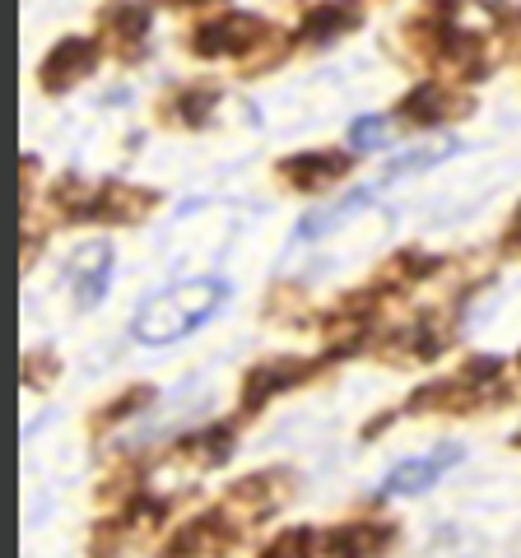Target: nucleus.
<instances>
[{"instance_id": "29", "label": "nucleus", "mask_w": 521, "mask_h": 558, "mask_svg": "<svg viewBox=\"0 0 521 558\" xmlns=\"http://www.w3.org/2000/svg\"><path fill=\"white\" fill-rule=\"evenodd\" d=\"M33 182H38V154H24V205H28V196H33Z\"/></svg>"}, {"instance_id": "5", "label": "nucleus", "mask_w": 521, "mask_h": 558, "mask_svg": "<svg viewBox=\"0 0 521 558\" xmlns=\"http://www.w3.org/2000/svg\"><path fill=\"white\" fill-rule=\"evenodd\" d=\"M98 61H102V43H98V38H80V33H65V38L51 47L47 57H43V65H38L43 94H71L80 80L94 75Z\"/></svg>"}, {"instance_id": "3", "label": "nucleus", "mask_w": 521, "mask_h": 558, "mask_svg": "<svg viewBox=\"0 0 521 558\" xmlns=\"http://www.w3.org/2000/svg\"><path fill=\"white\" fill-rule=\"evenodd\" d=\"M242 531L247 526H242L229 508L196 512L168 535V545L159 549V558H223V554H233L242 545Z\"/></svg>"}, {"instance_id": "30", "label": "nucleus", "mask_w": 521, "mask_h": 558, "mask_svg": "<svg viewBox=\"0 0 521 558\" xmlns=\"http://www.w3.org/2000/svg\"><path fill=\"white\" fill-rule=\"evenodd\" d=\"M391 418H396V414H381V418H373V424L363 428V438H377V433H387V428H391Z\"/></svg>"}, {"instance_id": "21", "label": "nucleus", "mask_w": 521, "mask_h": 558, "mask_svg": "<svg viewBox=\"0 0 521 558\" xmlns=\"http://www.w3.org/2000/svg\"><path fill=\"white\" fill-rule=\"evenodd\" d=\"M149 405H154V387H149V381H135V387H126L121 396H112L108 405L94 414V428L102 433V428H112V424H121V418L141 414V410H149Z\"/></svg>"}, {"instance_id": "15", "label": "nucleus", "mask_w": 521, "mask_h": 558, "mask_svg": "<svg viewBox=\"0 0 521 558\" xmlns=\"http://www.w3.org/2000/svg\"><path fill=\"white\" fill-rule=\"evenodd\" d=\"M354 28H363V0H317L299 24V43L326 47V43H336Z\"/></svg>"}, {"instance_id": "22", "label": "nucleus", "mask_w": 521, "mask_h": 558, "mask_svg": "<svg viewBox=\"0 0 521 558\" xmlns=\"http://www.w3.org/2000/svg\"><path fill=\"white\" fill-rule=\"evenodd\" d=\"M451 344V336H443V326H433V322H420V326H410V330H396V349L410 359H438L443 349Z\"/></svg>"}, {"instance_id": "27", "label": "nucleus", "mask_w": 521, "mask_h": 558, "mask_svg": "<svg viewBox=\"0 0 521 558\" xmlns=\"http://www.w3.org/2000/svg\"><path fill=\"white\" fill-rule=\"evenodd\" d=\"M461 377L471 381V387H480V391H498V377H502V359L498 354H475L471 363L461 368Z\"/></svg>"}, {"instance_id": "16", "label": "nucleus", "mask_w": 521, "mask_h": 558, "mask_svg": "<svg viewBox=\"0 0 521 558\" xmlns=\"http://www.w3.org/2000/svg\"><path fill=\"white\" fill-rule=\"evenodd\" d=\"M233 451H238V433L229 424H205L172 442V461H186L196 470H219L233 461Z\"/></svg>"}, {"instance_id": "25", "label": "nucleus", "mask_w": 521, "mask_h": 558, "mask_svg": "<svg viewBox=\"0 0 521 558\" xmlns=\"http://www.w3.org/2000/svg\"><path fill=\"white\" fill-rule=\"evenodd\" d=\"M61 373V359L51 354V349H28L24 354V387L28 391H47L51 381Z\"/></svg>"}, {"instance_id": "12", "label": "nucleus", "mask_w": 521, "mask_h": 558, "mask_svg": "<svg viewBox=\"0 0 521 558\" xmlns=\"http://www.w3.org/2000/svg\"><path fill=\"white\" fill-rule=\"evenodd\" d=\"M112 270H117V260H112V242L108 238L84 242V247L75 252V260H71V284H75V303L84 312L102 303V293H108V284H112Z\"/></svg>"}, {"instance_id": "20", "label": "nucleus", "mask_w": 521, "mask_h": 558, "mask_svg": "<svg viewBox=\"0 0 521 558\" xmlns=\"http://www.w3.org/2000/svg\"><path fill=\"white\" fill-rule=\"evenodd\" d=\"M373 196H381V191H377V182H368V186H359L354 191V196H344L340 205H331V209H317V215H307L303 223H299V238H322V233H331L336 229V223L344 219V215H350V209H359V205H368Z\"/></svg>"}, {"instance_id": "24", "label": "nucleus", "mask_w": 521, "mask_h": 558, "mask_svg": "<svg viewBox=\"0 0 521 558\" xmlns=\"http://www.w3.org/2000/svg\"><path fill=\"white\" fill-rule=\"evenodd\" d=\"M89 196H94V186H84L75 172H65V178H57V186H51V205H57L65 219H75V223L84 215V205H89Z\"/></svg>"}, {"instance_id": "1", "label": "nucleus", "mask_w": 521, "mask_h": 558, "mask_svg": "<svg viewBox=\"0 0 521 558\" xmlns=\"http://www.w3.org/2000/svg\"><path fill=\"white\" fill-rule=\"evenodd\" d=\"M223 303H229V284L223 279H186V284H172L163 293H154V299H145V307L131 322V336L149 349L178 344L196 326L219 317Z\"/></svg>"}, {"instance_id": "23", "label": "nucleus", "mask_w": 521, "mask_h": 558, "mask_svg": "<svg viewBox=\"0 0 521 558\" xmlns=\"http://www.w3.org/2000/svg\"><path fill=\"white\" fill-rule=\"evenodd\" d=\"M312 549H317L312 526H284L266 549H260V558H312Z\"/></svg>"}, {"instance_id": "14", "label": "nucleus", "mask_w": 521, "mask_h": 558, "mask_svg": "<svg viewBox=\"0 0 521 558\" xmlns=\"http://www.w3.org/2000/svg\"><path fill=\"white\" fill-rule=\"evenodd\" d=\"M484 400H489V391L471 387V381L457 373V377L424 381V387L405 400V410H410V414H471V410L484 405Z\"/></svg>"}, {"instance_id": "13", "label": "nucleus", "mask_w": 521, "mask_h": 558, "mask_svg": "<svg viewBox=\"0 0 521 558\" xmlns=\"http://www.w3.org/2000/svg\"><path fill=\"white\" fill-rule=\"evenodd\" d=\"M154 24V0H112L102 10V28L117 38V57L121 61H141L145 57V38Z\"/></svg>"}, {"instance_id": "4", "label": "nucleus", "mask_w": 521, "mask_h": 558, "mask_svg": "<svg viewBox=\"0 0 521 558\" xmlns=\"http://www.w3.org/2000/svg\"><path fill=\"white\" fill-rule=\"evenodd\" d=\"M270 38H275V28L260 20V14L233 10V14H219V20H205V24L186 38V47L196 51V57L215 61V57H252V51L266 47Z\"/></svg>"}, {"instance_id": "10", "label": "nucleus", "mask_w": 521, "mask_h": 558, "mask_svg": "<svg viewBox=\"0 0 521 558\" xmlns=\"http://www.w3.org/2000/svg\"><path fill=\"white\" fill-rule=\"evenodd\" d=\"M465 112H471V98L447 89V84H438V80L414 84V89L396 102V117H401L405 126H443V121L465 117Z\"/></svg>"}, {"instance_id": "9", "label": "nucleus", "mask_w": 521, "mask_h": 558, "mask_svg": "<svg viewBox=\"0 0 521 558\" xmlns=\"http://www.w3.org/2000/svg\"><path fill=\"white\" fill-rule=\"evenodd\" d=\"M354 168V154L344 149H303V154H289V159H280V178L293 186V191H326L350 178Z\"/></svg>"}, {"instance_id": "18", "label": "nucleus", "mask_w": 521, "mask_h": 558, "mask_svg": "<svg viewBox=\"0 0 521 558\" xmlns=\"http://www.w3.org/2000/svg\"><path fill=\"white\" fill-rule=\"evenodd\" d=\"M438 270H443V256H428V252H396L391 260H381L377 284H381V289H405V284H420V279L438 275Z\"/></svg>"}, {"instance_id": "11", "label": "nucleus", "mask_w": 521, "mask_h": 558, "mask_svg": "<svg viewBox=\"0 0 521 558\" xmlns=\"http://www.w3.org/2000/svg\"><path fill=\"white\" fill-rule=\"evenodd\" d=\"M396 545L391 521H340L322 535L326 558H381Z\"/></svg>"}, {"instance_id": "7", "label": "nucleus", "mask_w": 521, "mask_h": 558, "mask_svg": "<svg viewBox=\"0 0 521 558\" xmlns=\"http://www.w3.org/2000/svg\"><path fill=\"white\" fill-rule=\"evenodd\" d=\"M289 480H293L289 470H256V475L238 480V484L229 488L223 508H229V512L242 521V526H256L260 517L280 512L284 502H289V494H293V484H289Z\"/></svg>"}, {"instance_id": "17", "label": "nucleus", "mask_w": 521, "mask_h": 558, "mask_svg": "<svg viewBox=\"0 0 521 558\" xmlns=\"http://www.w3.org/2000/svg\"><path fill=\"white\" fill-rule=\"evenodd\" d=\"M461 149V140H451V135H438V140H428V145L420 149H410V154H396V159L387 163V172L377 178V191H387L391 182H401L410 178V172H424V168H438L443 159H451V154Z\"/></svg>"}, {"instance_id": "31", "label": "nucleus", "mask_w": 521, "mask_h": 558, "mask_svg": "<svg viewBox=\"0 0 521 558\" xmlns=\"http://www.w3.org/2000/svg\"><path fill=\"white\" fill-rule=\"evenodd\" d=\"M163 5H172V10H186V5H210V0H163Z\"/></svg>"}, {"instance_id": "28", "label": "nucleus", "mask_w": 521, "mask_h": 558, "mask_svg": "<svg viewBox=\"0 0 521 558\" xmlns=\"http://www.w3.org/2000/svg\"><path fill=\"white\" fill-rule=\"evenodd\" d=\"M498 252H502V256H521V201H517V209H512L508 229H502V242H498Z\"/></svg>"}, {"instance_id": "6", "label": "nucleus", "mask_w": 521, "mask_h": 558, "mask_svg": "<svg viewBox=\"0 0 521 558\" xmlns=\"http://www.w3.org/2000/svg\"><path fill=\"white\" fill-rule=\"evenodd\" d=\"M159 191L154 186H135V182H102L94 186L89 205H84L80 223H145L159 209Z\"/></svg>"}, {"instance_id": "32", "label": "nucleus", "mask_w": 521, "mask_h": 558, "mask_svg": "<svg viewBox=\"0 0 521 558\" xmlns=\"http://www.w3.org/2000/svg\"><path fill=\"white\" fill-rule=\"evenodd\" d=\"M512 447H517V451H521V428H517V433H512Z\"/></svg>"}, {"instance_id": "2", "label": "nucleus", "mask_w": 521, "mask_h": 558, "mask_svg": "<svg viewBox=\"0 0 521 558\" xmlns=\"http://www.w3.org/2000/svg\"><path fill=\"white\" fill-rule=\"evenodd\" d=\"M340 354H354V344H331V349H326V354H317V359H293V354H284V359L256 363V368H247V377H242V400H238L242 414L266 410L275 396H284V391H293V387H303V381H312L322 368H331Z\"/></svg>"}, {"instance_id": "19", "label": "nucleus", "mask_w": 521, "mask_h": 558, "mask_svg": "<svg viewBox=\"0 0 521 558\" xmlns=\"http://www.w3.org/2000/svg\"><path fill=\"white\" fill-rule=\"evenodd\" d=\"M215 102H219V89H215V84H186V89H178V94L168 98V108H163V112L178 121V126L196 131V126H205V121H210Z\"/></svg>"}, {"instance_id": "8", "label": "nucleus", "mask_w": 521, "mask_h": 558, "mask_svg": "<svg viewBox=\"0 0 521 558\" xmlns=\"http://www.w3.org/2000/svg\"><path fill=\"white\" fill-rule=\"evenodd\" d=\"M465 451L457 442H443V447H433L424 451V457H410L391 470L387 480H381V498H414V494H424V488H433L451 465H461Z\"/></svg>"}, {"instance_id": "26", "label": "nucleus", "mask_w": 521, "mask_h": 558, "mask_svg": "<svg viewBox=\"0 0 521 558\" xmlns=\"http://www.w3.org/2000/svg\"><path fill=\"white\" fill-rule=\"evenodd\" d=\"M350 145H354V154L387 149V121H381V117H354V126H350Z\"/></svg>"}, {"instance_id": "33", "label": "nucleus", "mask_w": 521, "mask_h": 558, "mask_svg": "<svg viewBox=\"0 0 521 558\" xmlns=\"http://www.w3.org/2000/svg\"><path fill=\"white\" fill-rule=\"evenodd\" d=\"M517 363H521V354H517Z\"/></svg>"}]
</instances>
